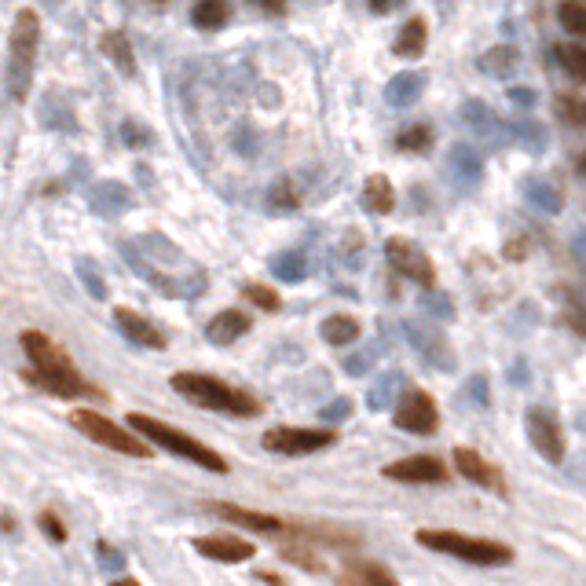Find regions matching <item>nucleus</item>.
<instances>
[{
    "label": "nucleus",
    "mask_w": 586,
    "mask_h": 586,
    "mask_svg": "<svg viewBox=\"0 0 586 586\" xmlns=\"http://www.w3.org/2000/svg\"><path fill=\"white\" fill-rule=\"evenodd\" d=\"M250 316L238 312V308H224V312H217L209 323H205V337L213 345H235L238 337L250 333Z\"/></svg>",
    "instance_id": "obj_17"
},
{
    "label": "nucleus",
    "mask_w": 586,
    "mask_h": 586,
    "mask_svg": "<svg viewBox=\"0 0 586 586\" xmlns=\"http://www.w3.org/2000/svg\"><path fill=\"white\" fill-rule=\"evenodd\" d=\"M553 55H558V63L575 77V81H586V52H582V41H568V44H558L553 48Z\"/></svg>",
    "instance_id": "obj_29"
},
{
    "label": "nucleus",
    "mask_w": 586,
    "mask_h": 586,
    "mask_svg": "<svg viewBox=\"0 0 586 586\" xmlns=\"http://www.w3.org/2000/svg\"><path fill=\"white\" fill-rule=\"evenodd\" d=\"M381 477L396 480V484H447L451 470L437 454H407V458H396L389 466H381Z\"/></svg>",
    "instance_id": "obj_11"
},
{
    "label": "nucleus",
    "mask_w": 586,
    "mask_h": 586,
    "mask_svg": "<svg viewBox=\"0 0 586 586\" xmlns=\"http://www.w3.org/2000/svg\"><path fill=\"white\" fill-rule=\"evenodd\" d=\"M337 582H345V586H385V582H396V572H389L381 561H345Z\"/></svg>",
    "instance_id": "obj_18"
},
{
    "label": "nucleus",
    "mask_w": 586,
    "mask_h": 586,
    "mask_svg": "<svg viewBox=\"0 0 586 586\" xmlns=\"http://www.w3.org/2000/svg\"><path fill=\"white\" fill-rule=\"evenodd\" d=\"M411 341H418L421 349H425V356L433 359L437 366H444V370H451L454 366V356H451V349H447V341L433 330V337H425V330L421 326H411Z\"/></svg>",
    "instance_id": "obj_27"
},
{
    "label": "nucleus",
    "mask_w": 586,
    "mask_h": 586,
    "mask_svg": "<svg viewBox=\"0 0 586 586\" xmlns=\"http://www.w3.org/2000/svg\"><path fill=\"white\" fill-rule=\"evenodd\" d=\"M191 546L202 553V558L217 561V565H238V561H250L253 553H257V542L242 539V535H228V532H221V535H198V539H191Z\"/></svg>",
    "instance_id": "obj_13"
},
{
    "label": "nucleus",
    "mask_w": 586,
    "mask_h": 586,
    "mask_svg": "<svg viewBox=\"0 0 586 586\" xmlns=\"http://www.w3.org/2000/svg\"><path fill=\"white\" fill-rule=\"evenodd\" d=\"M253 579H257V582H286V575H283V572H268V568H257V572H253Z\"/></svg>",
    "instance_id": "obj_44"
},
{
    "label": "nucleus",
    "mask_w": 586,
    "mask_h": 586,
    "mask_svg": "<svg viewBox=\"0 0 586 586\" xmlns=\"http://www.w3.org/2000/svg\"><path fill=\"white\" fill-rule=\"evenodd\" d=\"M183 399H191L195 407H205V411H221V414H231V418H257L264 414V404L245 392L238 385H228L221 378L213 374H198V370H180V374H173L169 381Z\"/></svg>",
    "instance_id": "obj_1"
},
{
    "label": "nucleus",
    "mask_w": 586,
    "mask_h": 586,
    "mask_svg": "<svg viewBox=\"0 0 586 586\" xmlns=\"http://www.w3.org/2000/svg\"><path fill=\"white\" fill-rule=\"evenodd\" d=\"M271 202L279 205L283 213H286V209H297V205H301V198H297V195L290 191V183H286V180H279V183H275V191H271Z\"/></svg>",
    "instance_id": "obj_38"
},
{
    "label": "nucleus",
    "mask_w": 586,
    "mask_h": 586,
    "mask_svg": "<svg viewBox=\"0 0 586 586\" xmlns=\"http://www.w3.org/2000/svg\"><path fill=\"white\" fill-rule=\"evenodd\" d=\"M524 429H528V440L532 447L550 462V466H561L565 454H568V444H565V429L561 421L553 418L546 407H528L524 414Z\"/></svg>",
    "instance_id": "obj_9"
},
{
    "label": "nucleus",
    "mask_w": 586,
    "mask_h": 586,
    "mask_svg": "<svg viewBox=\"0 0 586 586\" xmlns=\"http://www.w3.org/2000/svg\"><path fill=\"white\" fill-rule=\"evenodd\" d=\"M319 333H323L326 345L345 349V345L359 341V319L356 316H326L323 326H319Z\"/></svg>",
    "instance_id": "obj_24"
},
{
    "label": "nucleus",
    "mask_w": 586,
    "mask_h": 586,
    "mask_svg": "<svg viewBox=\"0 0 586 586\" xmlns=\"http://www.w3.org/2000/svg\"><path fill=\"white\" fill-rule=\"evenodd\" d=\"M228 19H231L228 0H198L195 12H191V22H195L198 29H221Z\"/></svg>",
    "instance_id": "obj_26"
},
{
    "label": "nucleus",
    "mask_w": 586,
    "mask_h": 586,
    "mask_svg": "<svg viewBox=\"0 0 586 586\" xmlns=\"http://www.w3.org/2000/svg\"><path fill=\"white\" fill-rule=\"evenodd\" d=\"M363 209L374 213V217H389V213L396 209V188H392L389 176H381V173L366 176V183H363Z\"/></svg>",
    "instance_id": "obj_19"
},
{
    "label": "nucleus",
    "mask_w": 586,
    "mask_h": 586,
    "mask_svg": "<svg viewBox=\"0 0 586 586\" xmlns=\"http://www.w3.org/2000/svg\"><path fill=\"white\" fill-rule=\"evenodd\" d=\"M407 0H370V12L374 15H392L396 8H404Z\"/></svg>",
    "instance_id": "obj_42"
},
{
    "label": "nucleus",
    "mask_w": 586,
    "mask_h": 586,
    "mask_svg": "<svg viewBox=\"0 0 586 586\" xmlns=\"http://www.w3.org/2000/svg\"><path fill=\"white\" fill-rule=\"evenodd\" d=\"M517 48H510V44H499V48H491V52H484L480 55V67L491 74V77H510L513 70H517Z\"/></svg>",
    "instance_id": "obj_28"
},
{
    "label": "nucleus",
    "mask_w": 586,
    "mask_h": 586,
    "mask_svg": "<svg viewBox=\"0 0 586 586\" xmlns=\"http://www.w3.org/2000/svg\"><path fill=\"white\" fill-rule=\"evenodd\" d=\"M257 4H261L264 12H271V15H283V12H286V0H257Z\"/></svg>",
    "instance_id": "obj_45"
},
{
    "label": "nucleus",
    "mask_w": 586,
    "mask_h": 586,
    "mask_svg": "<svg viewBox=\"0 0 586 586\" xmlns=\"http://www.w3.org/2000/svg\"><path fill=\"white\" fill-rule=\"evenodd\" d=\"M100 553H103V565H107V568H121V565H125V558H121V553H117L110 542H100Z\"/></svg>",
    "instance_id": "obj_43"
},
{
    "label": "nucleus",
    "mask_w": 586,
    "mask_h": 586,
    "mask_svg": "<svg viewBox=\"0 0 586 586\" xmlns=\"http://www.w3.org/2000/svg\"><path fill=\"white\" fill-rule=\"evenodd\" d=\"M242 297L250 301V304H257V308H264V312H279V308H283L279 290L268 286V283H245L242 286Z\"/></svg>",
    "instance_id": "obj_30"
},
{
    "label": "nucleus",
    "mask_w": 586,
    "mask_h": 586,
    "mask_svg": "<svg viewBox=\"0 0 586 586\" xmlns=\"http://www.w3.org/2000/svg\"><path fill=\"white\" fill-rule=\"evenodd\" d=\"M261 444L275 454L286 458H301V454H316L337 444L333 429H297V425H271L268 433L261 437Z\"/></svg>",
    "instance_id": "obj_6"
},
{
    "label": "nucleus",
    "mask_w": 586,
    "mask_h": 586,
    "mask_svg": "<svg viewBox=\"0 0 586 586\" xmlns=\"http://www.w3.org/2000/svg\"><path fill=\"white\" fill-rule=\"evenodd\" d=\"M451 165H458V173L466 176V180H477L480 176V158H477L470 147H462V143L451 147Z\"/></svg>",
    "instance_id": "obj_34"
},
{
    "label": "nucleus",
    "mask_w": 586,
    "mask_h": 586,
    "mask_svg": "<svg viewBox=\"0 0 586 586\" xmlns=\"http://www.w3.org/2000/svg\"><path fill=\"white\" fill-rule=\"evenodd\" d=\"M129 429H132V433H140L150 447H162V451L176 454V458H188V462H195V466H202L209 473H228V458L221 451H213L209 444L195 440L191 433H183V429H176V425H169L162 418L132 411L129 414Z\"/></svg>",
    "instance_id": "obj_2"
},
{
    "label": "nucleus",
    "mask_w": 586,
    "mask_h": 586,
    "mask_svg": "<svg viewBox=\"0 0 586 586\" xmlns=\"http://www.w3.org/2000/svg\"><path fill=\"white\" fill-rule=\"evenodd\" d=\"M451 462H454V473H462L470 484H477V487L491 491V495H502V499L510 495L506 473L495 466V462H487L480 451H473V447H454Z\"/></svg>",
    "instance_id": "obj_12"
},
{
    "label": "nucleus",
    "mask_w": 586,
    "mask_h": 586,
    "mask_svg": "<svg viewBox=\"0 0 586 586\" xmlns=\"http://www.w3.org/2000/svg\"><path fill=\"white\" fill-rule=\"evenodd\" d=\"M553 110H558V117H561V121H568L572 129H582V121H586L582 96H572V92H561V96L553 100Z\"/></svg>",
    "instance_id": "obj_31"
},
{
    "label": "nucleus",
    "mask_w": 586,
    "mask_h": 586,
    "mask_svg": "<svg viewBox=\"0 0 586 586\" xmlns=\"http://www.w3.org/2000/svg\"><path fill=\"white\" fill-rule=\"evenodd\" d=\"M12 67H8V84L12 96L19 103L29 100V88H34V63H37V48H41V15L34 8H22L12 22Z\"/></svg>",
    "instance_id": "obj_4"
},
{
    "label": "nucleus",
    "mask_w": 586,
    "mask_h": 586,
    "mask_svg": "<svg viewBox=\"0 0 586 586\" xmlns=\"http://www.w3.org/2000/svg\"><path fill=\"white\" fill-rule=\"evenodd\" d=\"M271 268H275V275H279V279H286V283L304 279V257H297V253H279V257L271 261Z\"/></svg>",
    "instance_id": "obj_33"
},
{
    "label": "nucleus",
    "mask_w": 586,
    "mask_h": 586,
    "mask_svg": "<svg viewBox=\"0 0 586 586\" xmlns=\"http://www.w3.org/2000/svg\"><path fill=\"white\" fill-rule=\"evenodd\" d=\"M19 345H22V352L29 356V363L41 366V370H74L70 352H67L63 345H55L52 337L41 333V330H22V333H19Z\"/></svg>",
    "instance_id": "obj_15"
},
{
    "label": "nucleus",
    "mask_w": 586,
    "mask_h": 586,
    "mask_svg": "<svg viewBox=\"0 0 586 586\" xmlns=\"http://www.w3.org/2000/svg\"><path fill=\"white\" fill-rule=\"evenodd\" d=\"M433 143H437V132H433V125H425V121L396 132V150H404V154H429Z\"/></svg>",
    "instance_id": "obj_25"
},
{
    "label": "nucleus",
    "mask_w": 586,
    "mask_h": 586,
    "mask_svg": "<svg viewBox=\"0 0 586 586\" xmlns=\"http://www.w3.org/2000/svg\"><path fill=\"white\" fill-rule=\"evenodd\" d=\"M392 425L414 437H433L440 429V407L425 389H407L392 411Z\"/></svg>",
    "instance_id": "obj_7"
},
{
    "label": "nucleus",
    "mask_w": 586,
    "mask_h": 586,
    "mask_svg": "<svg viewBox=\"0 0 586 586\" xmlns=\"http://www.w3.org/2000/svg\"><path fill=\"white\" fill-rule=\"evenodd\" d=\"M22 381L34 385L48 396H59V399H81V396H100V389L92 385L81 370H41V366H26L22 370Z\"/></svg>",
    "instance_id": "obj_10"
},
{
    "label": "nucleus",
    "mask_w": 586,
    "mask_h": 586,
    "mask_svg": "<svg viewBox=\"0 0 586 586\" xmlns=\"http://www.w3.org/2000/svg\"><path fill=\"white\" fill-rule=\"evenodd\" d=\"M510 100L517 103V107H535V88H524V84H517V88H510Z\"/></svg>",
    "instance_id": "obj_40"
},
{
    "label": "nucleus",
    "mask_w": 586,
    "mask_h": 586,
    "mask_svg": "<svg viewBox=\"0 0 586 586\" xmlns=\"http://www.w3.org/2000/svg\"><path fill=\"white\" fill-rule=\"evenodd\" d=\"M462 117H466V125H477L480 132H491V129H495L491 121H499L484 103H466V107H462Z\"/></svg>",
    "instance_id": "obj_36"
},
{
    "label": "nucleus",
    "mask_w": 586,
    "mask_h": 586,
    "mask_svg": "<svg viewBox=\"0 0 586 586\" xmlns=\"http://www.w3.org/2000/svg\"><path fill=\"white\" fill-rule=\"evenodd\" d=\"M385 257H389V264H392L399 275H404V279H411V283H418V286H425V290L437 286V268H433V261H429V253L421 250V245H414L411 238L392 235V238L385 242Z\"/></svg>",
    "instance_id": "obj_8"
},
{
    "label": "nucleus",
    "mask_w": 586,
    "mask_h": 586,
    "mask_svg": "<svg viewBox=\"0 0 586 586\" xmlns=\"http://www.w3.org/2000/svg\"><path fill=\"white\" fill-rule=\"evenodd\" d=\"M114 323H117V330L129 337L132 345H140V349H154V352H162L165 349V333L154 326L147 316H140L136 308H117L114 312Z\"/></svg>",
    "instance_id": "obj_16"
},
{
    "label": "nucleus",
    "mask_w": 586,
    "mask_h": 586,
    "mask_svg": "<svg viewBox=\"0 0 586 586\" xmlns=\"http://www.w3.org/2000/svg\"><path fill=\"white\" fill-rule=\"evenodd\" d=\"M209 513H217L228 524H238L242 532H261V535H279V539L286 532L283 517H271V513H261V510H245V506H235V502H209Z\"/></svg>",
    "instance_id": "obj_14"
},
{
    "label": "nucleus",
    "mask_w": 586,
    "mask_h": 586,
    "mask_svg": "<svg viewBox=\"0 0 586 586\" xmlns=\"http://www.w3.org/2000/svg\"><path fill=\"white\" fill-rule=\"evenodd\" d=\"M524 191H528V198H532V202H539V205H542L546 213L561 209V195L553 191V188H546L542 180H532V183H528V188H524Z\"/></svg>",
    "instance_id": "obj_35"
},
{
    "label": "nucleus",
    "mask_w": 586,
    "mask_h": 586,
    "mask_svg": "<svg viewBox=\"0 0 586 586\" xmlns=\"http://www.w3.org/2000/svg\"><path fill=\"white\" fill-rule=\"evenodd\" d=\"M70 425L77 429L81 437H88L92 444H100V447H107V451H117V454L150 458V451H154L140 433H132V429H121L117 421H110L107 414L92 411V407H77V411L70 414Z\"/></svg>",
    "instance_id": "obj_5"
},
{
    "label": "nucleus",
    "mask_w": 586,
    "mask_h": 586,
    "mask_svg": "<svg viewBox=\"0 0 586 586\" xmlns=\"http://www.w3.org/2000/svg\"><path fill=\"white\" fill-rule=\"evenodd\" d=\"M286 535H290V532H286ZM290 539H293V542H286V546H283V558H286L290 565L304 568V572L323 575V572H326V565H323V558H319L316 542H308V539H301V535H290Z\"/></svg>",
    "instance_id": "obj_23"
},
{
    "label": "nucleus",
    "mask_w": 586,
    "mask_h": 586,
    "mask_svg": "<svg viewBox=\"0 0 586 586\" xmlns=\"http://www.w3.org/2000/svg\"><path fill=\"white\" fill-rule=\"evenodd\" d=\"M558 19H561V26H565V34H572V37H582V34H586V12H582L579 0H561Z\"/></svg>",
    "instance_id": "obj_32"
},
{
    "label": "nucleus",
    "mask_w": 586,
    "mask_h": 586,
    "mask_svg": "<svg viewBox=\"0 0 586 586\" xmlns=\"http://www.w3.org/2000/svg\"><path fill=\"white\" fill-rule=\"evenodd\" d=\"M37 528H41L52 542H67V535H70V532H67V524L59 520V513H55V510H44V513L37 517Z\"/></svg>",
    "instance_id": "obj_37"
},
{
    "label": "nucleus",
    "mask_w": 586,
    "mask_h": 586,
    "mask_svg": "<svg viewBox=\"0 0 586 586\" xmlns=\"http://www.w3.org/2000/svg\"><path fill=\"white\" fill-rule=\"evenodd\" d=\"M100 48H103V55L110 59L114 70H117L121 77H132V74H136V52H132V44H129V37H125V34H117V29H110V34H103Z\"/></svg>",
    "instance_id": "obj_21"
},
{
    "label": "nucleus",
    "mask_w": 586,
    "mask_h": 586,
    "mask_svg": "<svg viewBox=\"0 0 586 586\" xmlns=\"http://www.w3.org/2000/svg\"><path fill=\"white\" fill-rule=\"evenodd\" d=\"M349 411H352L349 399H337V404L323 407V421H326V418H330V421H341V418H349Z\"/></svg>",
    "instance_id": "obj_41"
},
{
    "label": "nucleus",
    "mask_w": 586,
    "mask_h": 586,
    "mask_svg": "<svg viewBox=\"0 0 586 586\" xmlns=\"http://www.w3.org/2000/svg\"><path fill=\"white\" fill-rule=\"evenodd\" d=\"M421 88H425V74L404 70V74H396V77L385 84V100H389L392 107H411V103L421 96Z\"/></svg>",
    "instance_id": "obj_22"
},
{
    "label": "nucleus",
    "mask_w": 586,
    "mask_h": 586,
    "mask_svg": "<svg viewBox=\"0 0 586 586\" xmlns=\"http://www.w3.org/2000/svg\"><path fill=\"white\" fill-rule=\"evenodd\" d=\"M418 546L433 550V553H447L454 561H466L477 568H499V565H513V546L495 542V539H473L466 532H451V528H421L418 532Z\"/></svg>",
    "instance_id": "obj_3"
},
{
    "label": "nucleus",
    "mask_w": 586,
    "mask_h": 586,
    "mask_svg": "<svg viewBox=\"0 0 586 586\" xmlns=\"http://www.w3.org/2000/svg\"><path fill=\"white\" fill-rule=\"evenodd\" d=\"M425 44H429V22H425L421 15H414V19H407L404 29L396 34L392 52H396L399 59H418V55L425 52Z\"/></svg>",
    "instance_id": "obj_20"
},
{
    "label": "nucleus",
    "mask_w": 586,
    "mask_h": 586,
    "mask_svg": "<svg viewBox=\"0 0 586 586\" xmlns=\"http://www.w3.org/2000/svg\"><path fill=\"white\" fill-rule=\"evenodd\" d=\"M528 250H532L528 238H510V242L502 245V257H506V261H524V257H528Z\"/></svg>",
    "instance_id": "obj_39"
}]
</instances>
